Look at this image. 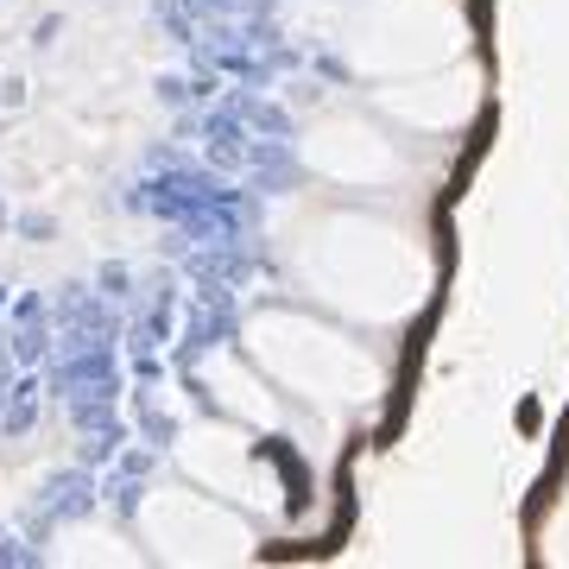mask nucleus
Returning <instances> with one entry per match:
<instances>
[{
  "instance_id": "f03ea898",
  "label": "nucleus",
  "mask_w": 569,
  "mask_h": 569,
  "mask_svg": "<svg viewBox=\"0 0 569 569\" xmlns=\"http://www.w3.org/2000/svg\"><path fill=\"white\" fill-rule=\"evenodd\" d=\"M241 348L291 406L323 411V418H348L387 392V367L367 355V342L310 310H253Z\"/></svg>"
},
{
  "instance_id": "39448f33",
  "label": "nucleus",
  "mask_w": 569,
  "mask_h": 569,
  "mask_svg": "<svg viewBox=\"0 0 569 569\" xmlns=\"http://www.w3.org/2000/svg\"><path fill=\"white\" fill-rule=\"evenodd\" d=\"M178 468H183V481L222 493L228 507L260 512V519H279V512L291 507L279 462L266 456V437H260V430H247V425H234V418H228V425L183 430Z\"/></svg>"
},
{
  "instance_id": "423d86ee",
  "label": "nucleus",
  "mask_w": 569,
  "mask_h": 569,
  "mask_svg": "<svg viewBox=\"0 0 569 569\" xmlns=\"http://www.w3.org/2000/svg\"><path fill=\"white\" fill-rule=\"evenodd\" d=\"M298 164H305L317 183H336V190H392L406 178V146L392 140V127L367 121L355 108H329V114H310L298 127Z\"/></svg>"
},
{
  "instance_id": "7ed1b4c3",
  "label": "nucleus",
  "mask_w": 569,
  "mask_h": 569,
  "mask_svg": "<svg viewBox=\"0 0 569 569\" xmlns=\"http://www.w3.org/2000/svg\"><path fill=\"white\" fill-rule=\"evenodd\" d=\"M323 44L361 82H399L468 58V20L456 0H348L323 26Z\"/></svg>"
},
{
  "instance_id": "6e6552de",
  "label": "nucleus",
  "mask_w": 569,
  "mask_h": 569,
  "mask_svg": "<svg viewBox=\"0 0 569 569\" xmlns=\"http://www.w3.org/2000/svg\"><path fill=\"white\" fill-rule=\"evenodd\" d=\"M203 387L216 392V406H222L234 425L260 430V437L291 430V399L266 380L260 367H247V348H241V355H216V361L203 367Z\"/></svg>"
},
{
  "instance_id": "f257e3e1",
  "label": "nucleus",
  "mask_w": 569,
  "mask_h": 569,
  "mask_svg": "<svg viewBox=\"0 0 569 569\" xmlns=\"http://www.w3.org/2000/svg\"><path fill=\"white\" fill-rule=\"evenodd\" d=\"M279 260L310 305L361 329L406 323L437 279L425 241L373 209H298L279 234Z\"/></svg>"
},
{
  "instance_id": "20e7f679",
  "label": "nucleus",
  "mask_w": 569,
  "mask_h": 569,
  "mask_svg": "<svg viewBox=\"0 0 569 569\" xmlns=\"http://www.w3.org/2000/svg\"><path fill=\"white\" fill-rule=\"evenodd\" d=\"M140 550L159 563H247L253 557V526L222 493L178 481L152 488L140 507Z\"/></svg>"
},
{
  "instance_id": "1a4fd4ad",
  "label": "nucleus",
  "mask_w": 569,
  "mask_h": 569,
  "mask_svg": "<svg viewBox=\"0 0 569 569\" xmlns=\"http://www.w3.org/2000/svg\"><path fill=\"white\" fill-rule=\"evenodd\" d=\"M140 563L146 550H133V545H121L114 531H63L58 545H51V563Z\"/></svg>"
},
{
  "instance_id": "9d476101",
  "label": "nucleus",
  "mask_w": 569,
  "mask_h": 569,
  "mask_svg": "<svg viewBox=\"0 0 569 569\" xmlns=\"http://www.w3.org/2000/svg\"><path fill=\"white\" fill-rule=\"evenodd\" d=\"M545 550L557 557V563H569V507L550 519V531H545Z\"/></svg>"
},
{
  "instance_id": "0eeeda50",
  "label": "nucleus",
  "mask_w": 569,
  "mask_h": 569,
  "mask_svg": "<svg viewBox=\"0 0 569 569\" xmlns=\"http://www.w3.org/2000/svg\"><path fill=\"white\" fill-rule=\"evenodd\" d=\"M373 102L399 133H456V127L475 121L481 108V70L468 58L456 63H437V70H418V77H399V82H380Z\"/></svg>"
}]
</instances>
